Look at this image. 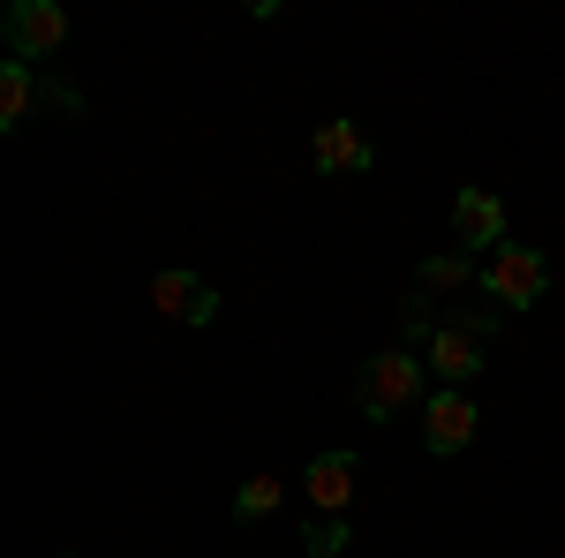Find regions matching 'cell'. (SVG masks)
Here are the masks:
<instances>
[{"instance_id": "cell-1", "label": "cell", "mask_w": 565, "mask_h": 558, "mask_svg": "<svg viewBox=\"0 0 565 558\" xmlns=\"http://www.w3.org/2000/svg\"><path fill=\"white\" fill-rule=\"evenodd\" d=\"M423 355L415 347H385V355H370L362 362V378H354V408L370 415V423H392V415H407V408H423L430 392H423Z\"/></svg>"}, {"instance_id": "cell-2", "label": "cell", "mask_w": 565, "mask_h": 558, "mask_svg": "<svg viewBox=\"0 0 565 558\" xmlns=\"http://www.w3.org/2000/svg\"><path fill=\"white\" fill-rule=\"evenodd\" d=\"M39 106H53V114H84V91L53 84V76H39L31 61H0V129L15 136Z\"/></svg>"}, {"instance_id": "cell-3", "label": "cell", "mask_w": 565, "mask_h": 558, "mask_svg": "<svg viewBox=\"0 0 565 558\" xmlns=\"http://www.w3.org/2000/svg\"><path fill=\"white\" fill-rule=\"evenodd\" d=\"M543 287H551V264L535 257L527 242H505V250L482 257V295L498 309H527V302H543Z\"/></svg>"}, {"instance_id": "cell-4", "label": "cell", "mask_w": 565, "mask_h": 558, "mask_svg": "<svg viewBox=\"0 0 565 558\" xmlns=\"http://www.w3.org/2000/svg\"><path fill=\"white\" fill-rule=\"evenodd\" d=\"M68 39V8L61 0H15L8 8V61H53Z\"/></svg>"}, {"instance_id": "cell-5", "label": "cell", "mask_w": 565, "mask_h": 558, "mask_svg": "<svg viewBox=\"0 0 565 558\" xmlns=\"http://www.w3.org/2000/svg\"><path fill=\"white\" fill-rule=\"evenodd\" d=\"M476 400H468V392L460 386H437L430 400H423V445H430L437 461H452V453H468V445H476Z\"/></svg>"}, {"instance_id": "cell-6", "label": "cell", "mask_w": 565, "mask_h": 558, "mask_svg": "<svg viewBox=\"0 0 565 558\" xmlns=\"http://www.w3.org/2000/svg\"><path fill=\"white\" fill-rule=\"evenodd\" d=\"M309 167L332 173V181H348V173H370V167H377V151H370V136L354 129V122H324V129L309 136Z\"/></svg>"}, {"instance_id": "cell-7", "label": "cell", "mask_w": 565, "mask_h": 558, "mask_svg": "<svg viewBox=\"0 0 565 558\" xmlns=\"http://www.w3.org/2000/svg\"><path fill=\"white\" fill-rule=\"evenodd\" d=\"M151 302H159V317H174V325H212L218 317V287L204 272H159V280H151Z\"/></svg>"}, {"instance_id": "cell-8", "label": "cell", "mask_w": 565, "mask_h": 558, "mask_svg": "<svg viewBox=\"0 0 565 558\" xmlns=\"http://www.w3.org/2000/svg\"><path fill=\"white\" fill-rule=\"evenodd\" d=\"M452 234H460V250H476V257L505 250V204H498L490 189H460V197H452Z\"/></svg>"}, {"instance_id": "cell-9", "label": "cell", "mask_w": 565, "mask_h": 558, "mask_svg": "<svg viewBox=\"0 0 565 558\" xmlns=\"http://www.w3.org/2000/svg\"><path fill=\"white\" fill-rule=\"evenodd\" d=\"M302 491H309V506L317 514H348V498H354V453H317L302 468Z\"/></svg>"}, {"instance_id": "cell-10", "label": "cell", "mask_w": 565, "mask_h": 558, "mask_svg": "<svg viewBox=\"0 0 565 558\" xmlns=\"http://www.w3.org/2000/svg\"><path fill=\"white\" fill-rule=\"evenodd\" d=\"M468 280H482L476 250H437V257H423V272H415V295H452V287H468Z\"/></svg>"}, {"instance_id": "cell-11", "label": "cell", "mask_w": 565, "mask_h": 558, "mask_svg": "<svg viewBox=\"0 0 565 558\" xmlns=\"http://www.w3.org/2000/svg\"><path fill=\"white\" fill-rule=\"evenodd\" d=\"M279 498H287V483H279V475H249V483L234 491V520H264Z\"/></svg>"}, {"instance_id": "cell-12", "label": "cell", "mask_w": 565, "mask_h": 558, "mask_svg": "<svg viewBox=\"0 0 565 558\" xmlns=\"http://www.w3.org/2000/svg\"><path fill=\"white\" fill-rule=\"evenodd\" d=\"M348 544H354V536H348V514H317V520L302 528V551H309V558H340Z\"/></svg>"}]
</instances>
